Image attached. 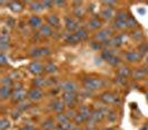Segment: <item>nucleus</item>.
Listing matches in <instances>:
<instances>
[{
    "mask_svg": "<svg viewBox=\"0 0 148 130\" xmlns=\"http://www.w3.org/2000/svg\"><path fill=\"white\" fill-rule=\"evenodd\" d=\"M45 70L47 72H55L57 71V67L53 65L52 62H48L47 65L45 66Z\"/></svg>",
    "mask_w": 148,
    "mask_h": 130,
    "instance_id": "nucleus-25",
    "label": "nucleus"
},
{
    "mask_svg": "<svg viewBox=\"0 0 148 130\" xmlns=\"http://www.w3.org/2000/svg\"><path fill=\"white\" fill-rule=\"evenodd\" d=\"M147 96H148V94H147Z\"/></svg>",
    "mask_w": 148,
    "mask_h": 130,
    "instance_id": "nucleus-50",
    "label": "nucleus"
},
{
    "mask_svg": "<svg viewBox=\"0 0 148 130\" xmlns=\"http://www.w3.org/2000/svg\"><path fill=\"white\" fill-rule=\"evenodd\" d=\"M101 26V21L100 20H98V19H92V20H90V22H89L88 27L90 29H98L99 27Z\"/></svg>",
    "mask_w": 148,
    "mask_h": 130,
    "instance_id": "nucleus-17",
    "label": "nucleus"
},
{
    "mask_svg": "<svg viewBox=\"0 0 148 130\" xmlns=\"http://www.w3.org/2000/svg\"><path fill=\"white\" fill-rule=\"evenodd\" d=\"M29 25L31 27H40L41 26V19L37 16H32L29 19Z\"/></svg>",
    "mask_w": 148,
    "mask_h": 130,
    "instance_id": "nucleus-13",
    "label": "nucleus"
},
{
    "mask_svg": "<svg viewBox=\"0 0 148 130\" xmlns=\"http://www.w3.org/2000/svg\"><path fill=\"white\" fill-rule=\"evenodd\" d=\"M112 16H114V11H112L111 8L107 7L103 9V11H101V17L104 18L105 20H110Z\"/></svg>",
    "mask_w": 148,
    "mask_h": 130,
    "instance_id": "nucleus-10",
    "label": "nucleus"
},
{
    "mask_svg": "<svg viewBox=\"0 0 148 130\" xmlns=\"http://www.w3.org/2000/svg\"><path fill=\"white\" fill-rule=\"evenodd\" d=\"M25 97H26V92L21 90V89H19V90H15L14 91V94H12V99L14 101H18V102H20L25 99Z\"/></svg>",
    "mask_w": 148,
    "mask_h": 130,
    "instance_id": "nucleus-7",
    "label": "nucleus"
},
{
    "mask_svg": "<svg viewBox=\"0 0 148 130\" xmlns=\"http://www.w3.org/2000/svg\"><path fill=\"white\" fill-rule=\"evenodd\" d=\"M12 117H14V119H17V117L19 118V111H14L12 112Z\"/></svg>",
    "mask_w": 148,
    "mask_h": 130,
    "instance_id": "nucleus-45",
    "label": "nucleus"
},
{
    "mask_svg": "<svg viewBox=\"0 0 148 130\" xmlns=\"http://www.w3.org/2000/svg\"><path fill=\"white\" fill-rule=\"evenodd\" d=\"M30 106L29 102H27V101H22V102H20L19 105H18V110L19 111H23V110H26V109L28 108Z\"/></svg>",
    "mask_w": 148,
    "mask_h": 130,
    "instance_id": "nucleus-30",
    "label": "nucleus"
},
{
    "mask_svg": "<svg viewBox=\"0 0 148 130\" xmlns=\"http://www.w3.org/2000/svg\"><path fill=\"white\" fill-rule=\"evenodd\" d=\"M76 36L78 37V39L79 40H82V39H86L87 38V36H88V32L85 30V29H79V30H77V32L75 34Z\"/></svg>",
    "mask_w": 148,
    "mask_h": 130,
    "instance_id": "nucleus-18",
    "label": "nucleus"
},
{
    "mask_svg": "<svg viewBox=\"0 0 148 130\" xmlns=\"http://www.w3.org/2000/svg\"><path fill=\"white\" fill-rule=\"evenodd\" d=\"M73 130H82V129H80L79 127H76V128H74V129H73Z\"/></svg>",
    "mask_w": 148,
    "mask_h": 130,
    "instance_id": "nucleus-47",
    "label": "nucleus"
},
{
    "mask_svg": "<svg viewBox=\"0 0 148 130\" xmlns=\"http://www.w3.org/2000/svg\"><path fill=\"white\" fill-rule=\"evenodd\" d=\"M10 127V123H9V120L6 119V118H2L0 120V130H6L7 128Z\"/></svg>",
    "mask_w": 148,
    "mask_h": 130,
    "instance_id": "nucleus-22",
    "label": "nucleus"
},
{
    "mask_svg": "<svg viewBox=\"0 0 148 130\" xmlns=\"http://www.w3.org/2000/svg\"><path fill=\"white\" fill-rule=\"evenodd\" d=\"M117 73H118L121 78H125V77H127V76L130 73V70H129V68H127V67H123V68L119 69Z\"/></svg>",
    "mask_w": 148,
    "mask_h": 130,
    "instance_id": "nucleus-21",
    "label": "nucleus"
},
{
    "mask_svg": "<svg viewBox=\"0 0 148 130\" xmlns=\"http://www.w3.org/2000/svg\"><path fill=\"white\" fill-rule=\"evenodd\" d=\"M116 18H117V20H121V21H126L127 19V14L125 11H120V12H117L116 14Z\"/></svg>",
    "mask_w": 148,
    "mask_h": 130,
    "instance_id": "nucleus-27",
    "label": "nucleus"
},
{
    "mask_svg": "<svg viewBox=\"0 0 148 130\" xmlns=\"http://www.w3.org/2000/svg\"><path fill=\"white\" fill-rule=\"evenodd\" d=\"M78 41H79V39H78V37L76 36V35H70L67 38V42L69 43H77Z\"/></svg>",
    "mask_w": 148,
    "mask_h": 130,
    "instance_id": "nucleus-32",
    "label": "nucleus"
},
{
    "mask_svg": "<svg viewBox=\"0 0 148 130\" xmlns=\"http://www.w3.org/2000/svg\"><path fill=\"white\" fill-rule=\"evenodd\" d=\"M61 127H62V129L64 130H71L73 129V125L69 122V121L66 122V123H62V125H61Z\"/></svg>",
    "mask_w": 148,
    "mask_h": 130,
    "instance_id": "nucleus-38",
    "label": "nucleus"
},
{
    "mask_svg": "<svg viewBox=\"0 0 148 130\" xmlns=\"http://www.w3.org/2000/svg\"><path fill=\"white\" fill-rule=\"evenodd\" d=\"M108 117V119L110 120V121H114V120H116V115L114 114V112H110V115H107Z\"/></svg>",
    "mask_w": 148,
    "mask_h": 130,
    "instance_id": "nucleus-40",
    "label": "nucleus"
},
{
    "mask_svg": "<svg viewBox=\"0 0 148 130\" xmlns=\"http://www.w3.org/2000/svg\"><path fill=\"white\" fill-rule=\"evenodd\" d=\"M62 99L64 101L66 102L68 106H73L75 103V101H76V94H75V91H67L65 94H62Z\"/></svg>",
    "mask_w": 148,
    "mask_h": 130,
    "instance_id": "nucleus-3",
    "label": "nucleus"
},
{
    "mask_svg": "<svg viewBox=\"0 0 148 130\" xmlns=\"http://www.w3.org/2000/svg\"><path fill=\"white\" fill-rule=\"evenodd\" d=\"M10 8H11L12 11L17 12V11H20V10H21V5L18 3V2H11V3H10Z\"/></svg>",
    "mask_w": 148,
    "mask_h": 130,
    "instance_id": "nucleus-29",
    "label": "nucleus"
},
{
    "mask_svg": "<svg viewBox=\"0 0 148 130\" xmlns=\"http://www.w3.org/2000/svg\"><path fill=\"white\" fill-rule=\"evenodd\" d=\"M65 22H66V28L69 31H74V30L78 28V23L75 21V19H73V18L67 17L66 19H65Z\"/></svg>",
    "mask_w": 148,
    "mask_h": 130,
    "instance_id": "nucleus-6",
    "label": "nucleus"
},
{
    "mask_svg": "<svg viewBox=\"0 0 148 130\" xmlns=\"http://www.w3.org/2000/svg\"><path fill=\"white\" fill-rule=\"evenodd\" d=\"M42 5H44V7H45V6L50 7V6L52 5V2H50V1H44V2H42Z\"/></svg>",
    "mask_w": 148,
    "mask_h": 130,
    "instance_id": "nucleus-44",
    "label": "nucleus"
},
{
    "mask_svg": "<svg viewBox=\"0 0 148 130\" xmlns=\"http://www.w3.org/2000/svg\"><path fill=\"white\" fill-rule=\"evenodd\" d=\"M30 7H31L32 10H35V11H40V10L42 9V6H41L40 2H32Z\"/></svg>",
    "mask_w": 148,
    "mask_h": 130,
    "instance_id": "nucleus-33",
    "label": "nucleus"
},
{
    "mask_svg": "<svg viewBox=\"0 0 148 130\" xmlns=\"http://www.w3.org/2000/svg\"><path fill=\"white\" fill-rule=\"evenodd\" d=\"M20 130H35V128L31 127V126H25V127H22Z\"/></svg>",
    "mask_w": 148,
    "mask_h": 130,
    "instance_id": "nucleus-43",
    "label": "nucleus"
},
{
    "mask_svg": "<svg viewBox=\"0 0 148 130\" xmlns=\"http://www.w3.org/2000/svg\"><path fill=\"white\" fill-rule=\"evenodd\" d=\"M84 83L87 89H90V90H96V89H99L103 87V81L101 79H98V78H87V79L84 80Z\"/></svg>",
    "mask_w": 148,
    "mask_h": 130,
    "instance_id": "nucleus-1",
    "label": "nucleus"
},
{
    "mask_svg": "<svg viewBox=\"0 0 148 130\" xmlns=\"http://www.w3.org/2000/svg\"><path fill=\"white\" fill-rule=\"evenodd\" d=\"M60 87H61L62 90H65V92H67V91H75L77 89L76 83L73 82V81H64Z\"/></svg>",
    "mask_w": 148,
    "mask_h": 130,
    "instance_id": "nucleus-5",
    "label": "nucleus"
},
{
    "mask_svg": "<svg viewBox=\"0 0 148 130\" xmlns=\"http://www.w3.org/2000/svg\"><path fill=\"white\" fill-rule=\"evenodd\" d=\"M58 121H59L61 125L62 123H66V122H68V120H69V118H68V116L67 115H65V114H60V115H58Z\"/></svg>",
    "mask_w": 148,
    "mask_h": 130,
    "instance_id": "nucleus-28",
    "label": "nucleus"
},
{
    "mask_svg": "<svg viewBox=\"0 0 148 130\" xmlns=\"http://www.w3.org/2000/svg\"><path fill=\"white\" fill-rule=\"evenodd\" d=\"M135 25H136V21L134 20V18H128V19L126 20V26H127V27L133 28V27H135Z\"/></svg>",
    "mask_w": 148,
    "mask_h": 130,
    "instance_id": "nucleus-37",
    "label": "nucleus"
},
{
    "mask_svg": "<svg viewBox=\"0 0 148 130\" xmlns=\"http://www.w3.org/2000/svg\"><path fill=\"white\" fill-rule=\"evenodd\" d=\"M28 98L32 101L40 100L42 98V91L40 88H32L28 92Z\"/></svg>",
    "mask_w": 148,
    "mask_h": 130,
    "instance_id": "nucleus-2",
    "label": "nucleus"
},
{
    "mask_svg": "<svg viewBox=\"0 0 148 130\" xmlns=\"http://www.w3.org/2000/svg\"><path fill=\"white\" fill-rule=\"evenodd\" d=\"M114 25H115V28L117 29H124L125 27H127L126 21H121V20H116Z\"/></svg>",
    "mask_w": 148,
    "mask_h": 130,
    "instance_id": "nucleus-31",
    "label": "nucleus"
},
{
    "mask_svg": "<svg viewBox=\"0 0 148 130\" xmlns=\"http://www.w3.org/2000/svg\"><path fill=\"white\" fill-rule=\"evenodd\" d=\"M29 70H30V72H31V73L39 75V73H41V72H42L44 68H42V65H41L40 62H38V61H34L32 64H30Z\"/></svg>",
    "mask_w": 148,
    "mask_h": 130,
    "instance_id": "nucleus-4",
    "label": "nucleus"
},
{
    "mask_svg": "<svg viewBox=\"0 0 148 130\" xmlns=\"http://www.w3.org/2000/svg\"><path fill=\"white\" fill-rule=\"evenodd\" d=\"M126 59L128 61H137L139 59V55L137 52H128L126 53Z\"/></svg>",
    "mask_w": 148,
    "mask_h": 130,
    "instance_id": "nucleus-16",
    "label": "nucleus"
},
{
    "mask_svg": "<svg viewBox=\"0 0 148 130\" xmlns=\"http://www.w3.org/2000/svg\"><path fill=\"white\" fill-rule=\"evenodd\" d=\"M48 22L50 23V26L57 27V26L59 25V19H58V17H56V16H49V17H48Z\"/></svg>",
    "mask_w": 148,
    "mask_h": 130,
    "instance_id": "nucleus-19",
    "label": "nucleus"
},
{
    "mask_svg": "<svg viewBox=\"0 0 148 130\" xmlns=\"http://www.w3.org/2000/svg\"><path fill=\"white\" fill-rule=\"evenodd\" d=\"M103 130H115V129H112V128H106V129H103Z\"/></svg>",
    "mask_w": 148,
    "mask_h": 130,
    "instance_id": "nucleus-48",
    "label": "nucleus"
},
{
    "mask_svg": "<svg viewBox=\"0 0 148 130\" xmlns=\"http://www.w3.org/2000/svg\"><path fill=\"white\" fill-rule=\"evenodd\" d=\"M79 114H82V115L84 116L86 119L91 117V112H90L89 108H87L86 106H82V107H80V112H79Z\"/></svg>",
    "mask_w": 148,
    "mask_h": 130,
    "instance_id": "nucleus-20",
    "label": "nucleus"
},
{
    "mask_svg": "<svg viewBox=\"0 0 148 130\" xmlns=\"http://www.w3.org/2000/svg\"><path fill=\"white\" fill-rule=\"evenodd\" d=\"M107 62L111 66H117L120 62V59L118 57H116V56H112V57H110L107 60Z\"/></svg>",
    "mask_w": 148,
    "mask_h": 130,
    "instance_id": "nucleus-26",
    "label": "nucleus"
},
{
    "mask_svg": "<svg viewBox=\"0 0 148 130\" xmlns=\"http://www.w3.org/2000/svg\"><path fill=\"white\" fill-rule=\"evenodd\" d=\"M65 108V105H64V102L61 100H55L52 102V109L55 110V111H57V112H60V111H62Z\"/></svg>",
    "mask_w": 148,
    "mask_h": 130,
    "instance_id": "nucleus-11",
    "label": "nucleus"
},
{
    "mask_svg": "<svg viewBox=\"0 0 148 130\" xmlns=\"http://www.w3.org/2000/svg\"><path fill=\"white\" fill-rule=\"evenodd\" d=\"M0 96L2 99H7L8 97L10 96V88L9 86H2L0 89Z\"/></svg>",
    "mask_w": 148,
    "mask_h": 130,
    "instance_id": "nucleus-14",
    "label": "nucleus"
},
{
    "mask_svg": "<svg viewBox=\"0 0 148 130\" xmlns=\"http://www.w3.org/2000/svg\"><path fill=\"white\" fill-rule=\"evenodd\" d=\"M146 65H147V66H148V60H147V62H146Z\"/></svg>",
    "mask_w": 148,
    "mask_h": 130,
    "instance_id": "nucleus-49",
    "label": "nucleus"
},
{
    "mask_svg": "<svg viewBox=\"0 0 148 130\" xmlns=\"http://www.w3.org/2000/svg\"><path fill=\"white\" fill-rule=\"evenodd\" d=\"M85 120H86V118H85L82 114H78V115H76V117H75V121H76L77 123L84 122Z\"/></svg>",
    "mask_w": 148,
    "mask_h": 130,
    "instance_id": "nucleus-35",
    "label": "nucleus"
},
{
    "mask_svg": "<svg viewBox=\"0 0 148 130\" xmlns=\"http://www.w3.org/2000/svg\"><path fill=\"white\" fill-rule=\"evenodd\" d=\"M34 83L36 85V88H39V87H41L42 85H45V80L42 78H36L35 81H34Z\"/></svg>",
    "mask_w": 148,
    "mask_h": 130,
    "instance_id": "nucleus-36",
    "label": "nucleus"
},
{
    "mask_svg": "<svg viewBox=\"0 0 148 130\" xmlns=\"http://www.w3.org/2000/svg\"><path fill=\"white\" fill-rule=\"evenodd\" d=\"M101 100L104 101L105 103H114L116 101V98L114 94H109V92H105L101 94Z\"/></svg>",
    "mask_w": 148,
    "mask_h": 130,
    "instance_id": "nucleus-9",
    "label": "nucleus"
},
{
    "mask_svg": "<svg viewBox=\"0 0 148 130\" xmlns=\"http://www.w3.org/2000/svg\"><path fill=\"white\" fill-rule=\"evenodd\" d=\"M46 55H49V49L47 48H40V49H36V50L32 52V56L34 57H42Z\"/></svg>",
    "mask_w": 148,
    "mask_h": 130,
    "instance_id": "nucleus-12",
    "label": "nucleus"
},
{
    "mask_svg": "<svg viewBox=\"0 0 148 130\" xmlns=\"http://www.w3.org/2000/svg\"><path fill=\"white\" fill-rule=\"evenodd\" d=\"M40 32H41L44 36H50V35H51V29H50L49 26H41Z\"/></svg>",
    "mask_w": 148,
    "mask_h": 130,
    "instance_id": "nucleus-24",
    "label": "nucleus"
},
{
    "mask_svg": "<svg viewBox=\"0 0 148 130\" xmlns=\"http://www.w3.org/2000/svg\"><path fill=\"white\" fill-rule=\"evenodd\" d=\"M67 116H68V118H70V117H76V115H75V111L74 110H68V112L66 114Z\"/></svg>",
    "mask_w": 148,
    "mask_h": 130,
    "instance_id": "nucleus-42",
    "label": "nucleus"
},
{
    "mask_svg": "<svg viewBox=\"0 0 148 130\" xmlns=\"http://www.w3.org/2000/svg\"><path fill=\"white\" fill-rule=\"evenodd\" d=\"M112 56H114V53H112V51H110V50H106L103 52V58H104L106 61L110 57H112Z\"/></svg>",
    "mask_w": 148,
    "mask_h": 130,
    "instance_id": "nucleus-34",
    "label": "nucleus"
},
{
    "mask_svg": "<svg viewBox=\"0 0 148 130\" xmlns=\"http://www.w3.org/2000/svg\"><path fill=\"white\" fill-rule=\"evenodd\" d=\"M0 59H1V65H6V64H7V60H6V57H5V55H3V53H1Z\"/></svg>",
    "mask_w": 148,
    "mask_h": 130,
    "instance_id": "nucleus-41",
    "label": "nucleus"
},
{
    "mask_svg": "<svg viewBox=\"0 0 148 130\" xmlns=\"http://www.w3.org/2000/svg\"><path fill=\"white\" fill-rule=\"evenodd\" d=\"M110 34H111V31L109 30V29H104V30L99 31V32L96 35L95 38H96L97 40H106V39L109 37Z\"/></svg>",
    "mask_w": 148,
    "mask_h": 130,
    "instance_id": "nucleus-8",
    "label": "nucleus"
},
{
    "mask_svg": "<svg viewBox=\"0 0 148 130\" xmlns=\"http://www.w3.org/2000/svg\"><path fill=\"white\" fill-rule=\"evenodd\" d=\"M85 130H95V129H94L92 127H89V128H86V129H85Z\"/></svg>",
    "mask_w": 148,
    "mask_h": 130,
    "instance_id": "nucleus-46",
    "label": "nucleus"
},
{
    "mask_svg": "<svg viewBox=\"0 0 148 130\" xmlns=\"http://www.w3.org/2000/svg\"><path fill=\"white\" fill-rule=\"evenodd\" d=\"M75 16H76V17H78V18L82 17V8L78 7V8H76V9H75Z\"/></svg>",
    "mask_w": 148,
    "mask_h": 130,
    "instance_id": "nucleus-39",
    "label": "nucleus"
},
{
    "mask_svg": "<svg viewBox=\"0 0 148 130\" xmlns=\"http://www.w3.org/2000/svg\"><path fill=\"white\" fill-rule=\"evenodd\" d=\"M104 114H103V111L101 110H96V111H94L92 114H91V119L94 120V121H99V120H101L103 118H104Z\"/></svg>",
    "mask_w": 148,
    "mask_h": 130,
    "instance_id": "nucleus-15",
    "label": "nucleus"
},
{
    "mask_svg": "<svg viewBox=\"0 0 148 130\" xmlns=\"http://www.w3.org/2000/svg\"><path fill=\"white\" fill-rule=\"evenodd\" d=\"M42 128L46 130H51L53 128V120L52 119H48V120H46L42 125Z\"/></svg>",
    "mask_w": 148,
    "mask_h": 130,
    "instance_id": "nucleus-23",
    "label": "nucleus"
}]
</instances>
